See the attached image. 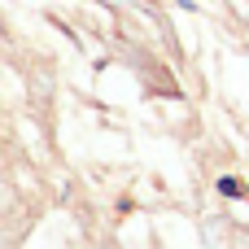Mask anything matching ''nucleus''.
<instances>
[{
	"instance_id": "f257e3e1",
	"label": "nucleus",
	"mask_w": 249,
	"mask_h": 249,
	"mask_svg": "<svg viewBox=\"0 0 249 249\" xmlns=\"http://www.w3.org/2000/svg\"><path fill=\"white\" fill-rule=\"evenodd\" d=\"M219 193H223V197H241V184H236V179H228V175H223V179H219Z\"/></svg>"
}]
</instances>
